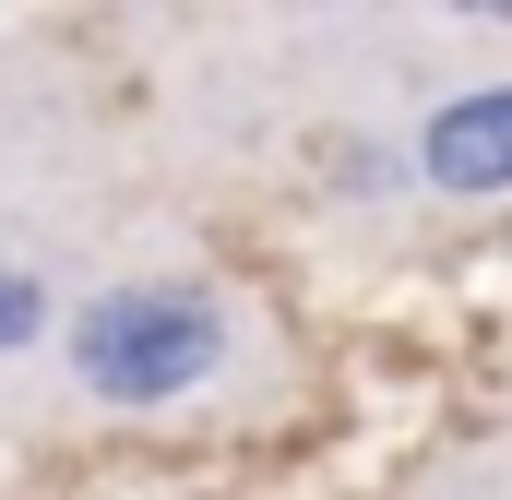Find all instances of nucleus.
I'll list each match as a JSON object with an SVG mask.
<instances>
[{
	"label": "nucleus",
	"instance_id": "2",
	"mask_svg": "<svg viewBox=\"0 0 512 500\" xmlns=\"http://www.w3.org/2000/svg\"><path fill=\"white\" fill-rule=\"evenodd\" d=\"M417 167H429V191H512V84H465V96H441L429 131H417Z\"/></svg>",
	"mask_w": 512,
	"mask_h": 500
},
{
	"label": "nucleus",
	"instance_id": "1",
	"mask_svg": "<svg viewBox=\"0 0 512 500\" xmlns=\"http://www.w3.org/2000/svg\"><path fill=\"white\" fill-rule=\"evenodd\" d=\"M227 370V298L203 274H131L72 310V381L96 405H179Z\"/></svg>",
	"mask_w": 512,
	"mask_h": 500
},
{
	"label": "nucleus",
	"instance_id": "3",
	"mask_svg": "<svg viewBox=\"0 0 512 500\" xmlns=\"http://www.w3.org/2000/svg\"><path fill=\"white\" fill-rule=\"evenodd\" d=\"M36 322H48V286H36L24 262H0V358H12V346H36Z\"/></svg>",
	"mask_w": 512,
	"mask_h": 500
}]
</instances>
